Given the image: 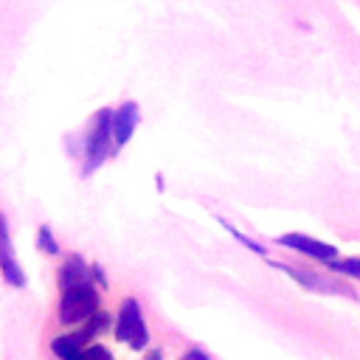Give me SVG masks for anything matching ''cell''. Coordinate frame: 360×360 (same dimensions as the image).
Masks as SVG:
<instances>
[{
	"label": "cell",
	"instance_id": "cell-6",
	"mask_svg": "<svg viewBox=\"0 0 360 360\" xmlns=\"http://www.w3.org/2000/svg\"><path fill=\"white\" fill-rule=\"evenodd\" d=\"M0 273H3V281L22 290L25 287V273L14 256V245H11V236H8V219L6 214H0Z\"/></svg>",
	"mask_w": 360,
	"mask_h": 360
},
{
	"label": "cell",
	"instance_id": "cell-14",
	"mask_svg": "<svg viewBox=\"0 0 360 360\" xmlns=\"http://www.w3.org/2000/svg\"><path fill=\"white\" fill-rule=\"evenodd\" d=\"M84 360H115V357H112V352L107 346L90 343V346H84Z\"/></svg>",
	"mask_w": 360,
	"mask_h": 360
},
{
	"label": "cell",
	"instance_id": "cell-3",
	"mask_svg": "<svg viewBox=\"0 0 360 360\" xmlns=\"http://www.w3.org/2000/svg\"><path fill=\"white\" fill-rule=\"evenodd\" d=\"M270 264H273L276 270H281L284 276H290L298 287H304V290H309V292H332V295L357 298V292H354L349 284L338 281L335 276H326V273H318V270H309V267H298V264H290V262H276V259H270Z\"/></svg>",
	"mask_w": 360,
	"mask_h": 360
},
{
	"label": "cell",
	"instance_id": "cell-10",
	"mask_svg": "<svg viewBox=\"0 0 360 360\" xmlns=\"http://www.w3.org/2000/svg\"><path fill=\"white\" fill-rule=\"evenodd\" d=\"M107 326H110V312L98 309V312H96L90 321H84V323H82V326L73 332V338H76L82 346H87V343H90L93 338H98V335H101Z\"/></svg>",
	"mask_w": 360,
	"mask_h": 360
},
{
	"label": "cell",
	"instance_id": "cell-8",
	"mask_svg": "<svg viewBox=\"0 0 360 360\" xmlns=\"http://www.w3.org/2000/svg\"><path fill=\"white\" fill-rule=\"evenodd\" d=\"M87 281H93V267H87V262L79 253H70L59 267V290L87 284Z\"/></svg>",
	"mask_w": 360,
	"mask_h": 360
},
{
	"label": "cell",
	"instance_id": "cell-13",
	"mask_svg": "<svg viewBox=\"0 0 360 360\" xmlns=\"http://www.w3.org/2000/svg\"><path fill=\"white\" fill-rule=\"evenodd\" d=\"M37 245H39L48 256H59V253H62V248H59V242H56V236L51 233L48 225H39V228H37Z\"/></svg>",
	"mask_w": 360,
	"mask_h": 360
},
{
	"label": "cell",
	"instance_id": "cell-7",
	"mask_svg": "<svg viewBox=\"0 0 360 360\" xmlns=\"http://www.w3.org/2000/svg\"><path fill=\"white\" fill-rule=\"evenodd\" d=\"M138 121H141L138 104H135V101H121V104L112 110V141H115L118 146L129 143V138H132Z\"/></svg>",
	"mask_w": 360,
	"mask_h": 360
},
{
	"label": "cell",
	"instance_id": "cell-4",
	"mask_svg": "<svg viewBox=\"0 0 360 360\" xmlns=\"http://www.w3.org/2000/svg\"><path fill=\"white\" fill-rule=\"evenodd\" d=\"M115 338L127 343L132 352H143L149 346V329L141 312V304L135 298H124L118 318H115Z\"/></svg>",
	"mask_w": 360,
	"mask_h": 360
},
{
	"label": "cell",
	"instance_id": "cell-12",
	"mask_svg": "<svg viewBox=\"0 0 360 360\" xmlns=\"http://www.w3.org/2000/svg\"><path fill=\"white\" fill-rule=\"evenodd\" d=\"M219 225H222V228H225V231H228V233H231V236H233L236 242H242V245H245V248H248L250 253H259V256H267V248H264L262 242H256V239H250L248 233H242V231H236V228H233L231 222H225V219H219Z\"/></svg>",
	"mask_w": 360,
	"mask_h": 360
},
{
	"label": "cell",
	"instance_id": "cell-1",
	"mask_svg": "<svg viewBox=\"0 0 360 360\" xmlns=\"http://www.w3.org/2000/svg\"><path fill=\"white\" fill-rule=\"evenodd\" d=\"M112 110L110 107H101L96 110L93 121H90V129L84 135V163H82V174H93L107 158H110V149H112Z\"/></svg>",
	"mask_w": 360,
	"mask_h": 360
},
{
	"label": "cell",
	"instance_id": "cell-2",
	"mask_svg": "<svg viewBox=\"0 0 360 360\" xmlns=\"http://www.w3.org/2000/svg\"><path fill=\"white\" fill-rule=\"evenodd\" d=\"M96 312H98V290H96L93 281L62 290V295H59V321L65 326H82Z\"/></svg>",
	"mask_w": 360,
	"mask_h": 360
},
{
	"label": "cell",
	"instance_id": "cell-5",
	"mask_svg": "<svg viewBox=\"0 0 360 360\" xmlns=\"http://www.w3.org/2000/svg\"><path fill=\"white\" fill-rule=\"evenodd\" d=\"M276 245L290 248V250H295V253H301V256H307V259H312V262H321V264H329V262L338 259V248H335V245L321 242V239H312V236L298 233V231L276 236Z\"/></svg>",
	"mask_w": 360,
	"mask_h": 360
},
{
	"label": "cell",
	"instance_id": "cell-9",
	"mask_svg": "<svg viewBox=\"0 0 360 360\" xmlns=\"http://www.w3.org/2000/svg\"><path fill=\"white\" fill-rule=\"evenodd\" d=\"M51 352H53L59 360H84V346L73 338V332L56 335V338L51 340Z\"/></svg>",
	"mask_w": 360,
	"mask_h": 360
},
{
	"label": "cell",
	"instance_id": "cell-15",
	"mask_svg": "<svg viewBox=\"0 0 360 360\" xmlns=\"http://www.w3.org/2000/svg\"><path fill=\"white\" fill-rule=\"evenodd\" d=\"M180 360H211V357H208V352H202V349L191 346L188 352H183V354H180Z\"/></svg>",
	"mask_w": 360,
	"mask_h": 360
},
{
	"label": "cell",
	"instance_id": "cell-16",
	"mask_svg": "<svg viewBox=\"0 0 360 360\" xmlns=\"http://www.w3.org/2000/svg\"><path fill=\"white\" fill-rule=\"evenodd\" d=\"M93 281H101V287H107V276H104V270L98 264H93Z\"/></svg>",
	"mask_w": 360,
	"mask_h": 360
},
{
	"label": "cell",
	"instance_id": "cell-11",
	"mask_svg": "<svg viewBox=\"0 0 360 360\" xmlns=\"http://www.w3.org/2000/svg\"><path fill=\"white\" fill-rule=\"evenodd\" d=\"M332 273H340V276H349V278H357L360 281V259L357 256H346V259H335L326 264Z\"/></svg>",
	"mask_w": 360,
	"mask_h": 360
},
{
	"label": "cell",
	"instance_id": "cell-17",
	"mask_svg": "<svg viewBox=\"0 0 360 360\" xmlns=\"http://www.w3.org/2000/svg\"><path fill=\"white\" fill-rule=\"evenodd\" d=\"M143 360H163V352H160V349H152V352H149Z\"/></svg>",
	"mask_w": 360,
	"mask_h": 360
}]
</instances>
